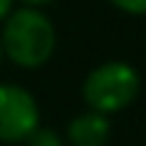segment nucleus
Segmentation results:
<instances>
[{
    "instance_id": "39448f33",
    "label": "nucleus",
    "mask_w": 146,
    "mask_h": 146,
    "mask_svg": "<svg viewBox=\"0 0 146 146\" xmlns=\"http://www.w3.org/2000/svg\"><path fill=\"white\" fill-rule=\"evenodd\" d=\"M25 143H27V146H65V141H62L60 133L49 130V127H41V125L30 133V138H27Z\"/></svg>"
},
{
    "instance_id": "0eeeda50",
    "label": "nucleus",
    "mask_w": 146,
    "mask_h": 146,
    "mask_svg": "<svg viewBox=\"0 0 146 146\" xmlns=\"http://www.w3.org/2000/svg\"><path fill=\"white\" fill-rule=\"evenodd\" d=\"M14 3H19V5H27V8H43V5L54 3V0H14Z\"/></svg>"
},
{
    "instance_id": "1a4fd4ad",
    "label": "nucleus",
    "mask_w": 146,
    "mask_h": 146,
    "mask_svg": "<svg viewBox=\"0 0 146 146\" xmlns=\"http://www.w3.org/2000/svg\"><path fill=\"white\" fill-rule=\"evenodd\" d=\"M0 62H3V49H0Z\"/></svg>"
},
{
    "instance_id": "7ed1b4c3",
    "label": "nucleus",
    "mask_w": 146,
    "mask_h": 146,
    "mask_svg": "<svg viewBox=\"0 0 146 146\" xmlns=\"http://www.w3.org/2000/svg\"><path fill=\"white\" fill-rule=\"evenodd\" d=\"M41 125V108L30 89L19 84H0V141L25 143Z\"/></svg>"
},
{
    "instance_id": "423d86ee",
    "label": "nucleus",
    "mask_w": 146,
    "mask_h": 146,
    "mask_svg": "<svg viewBox=\"0 0 146 146\" xmlns=\"http://www.w3.org/2000/svg\"><path fill=\"white\" fill-rule=\"evenodd\" d=\"M114 8H119L122 14L130 16H146V0H111Z\"/></svg>"
},
{
    "instance_id": "6e6552de",
    "label": "nucleus",
    "mask_w": 146,
    "mask_h": 146,
    "mask_svg": "<svg viewBox=\"0 0 146 146\" xmlns=\"http://www.w3.org/2000/svg\"><path fill=\"white\" fill-rule=\"evenodd\" d=\"M14 8V0H0V22L8 16V11Z\"/></svg>"
},
{
    "instance_id": "f257e3e1",
    "label": "nucleus",
    "mask_w": 146,
    "mask_h": 146,
    "mask_svg": "<svg viewBox=\"0 0 146 146\" xmlns=\"http://www.w3.org/2000/svg\"><path fill=\"white\" fill-rule=\"evenodd\" d=\"M0 49L3 57L25 70H35L52 60L57 49V30L54 22L43 14V8H11L3 19L0 30Z\"/></svg>"
},
{
    "instance_id": "20e7f679",
    "label": "nucleus",
    "mask_w": 146,
    "mask_h": 146,
    "mask_svg": "<svg viewBox=\"0 0 146 146\" xmlns=\"http://www.w3.org/2000/svg\"><path fill=\"white\" fill-rule=\"evenodd\" d=\"M111 138V122L106 114L98 111H84L68 125V135L65 143L70 146H106Z\"/></svg>"
},
{
    "instance_id": "f03ea898",
    "label": "nucleus",
    "mask_w": 146,
    "mask_h": 146,
    "mask_svg": "<svg viewBox=\"0 0 146 146\" xmlns=\"http://www.w3.org/2000/svg\"><path fill=\"white\" fill-rule=\"evenodd\" d=\"M141 92V73L125 60H108L87 73L81 84V98L89 111L98 114H119L135 103Z\"/></svg>"
}]
</instances>
